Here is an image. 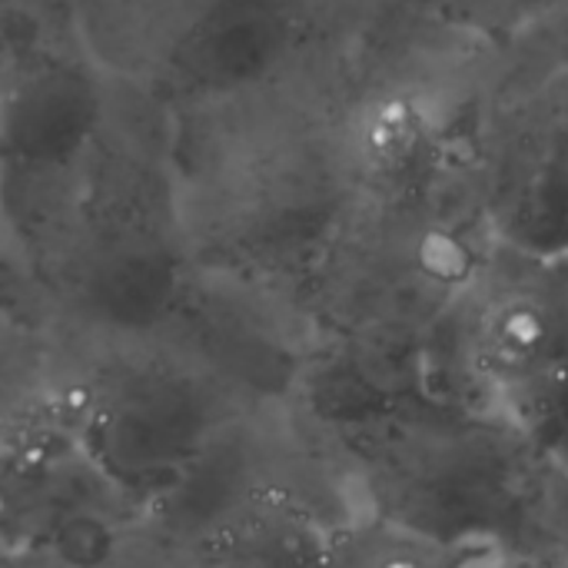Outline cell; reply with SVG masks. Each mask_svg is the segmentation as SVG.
<instances>
[{
  "label": "cell",
  "instance_id": "6da1fadb",
  "mask_svg": "<svg viewBox=\"0 0 568 568\" xmlns=\"http://www.w3.org/2000/svg\"><path fill=\"white\" fill-rule=\"evenodd\" d=\"M316 436L359 513L459 566L568 562V469L496 416L416 393Z\"/></svg>",
  "mask_w": 568,
  "mask_h": 568
},
{
  "label": "cell",
  "instance_id": "7a4b0ae2",
  "mask_svg": "<svg viewBox=\"0 0 568 568\" xmlns=\"http://www.w3.org/2000/svg\"><path fill=\"white\" fill-rule=\"evenodd\" d=\"M57 393L83 453L136 506L153 503L246 416L273 409L176 320L150 333H80Z\"/></svg>",
  "mask_w": 568,
  "mask_h": 568
},
{
  "label": "cell",
  "instance_id": "3957f363",
  "mask_svg": "<svg viewBox=\"0 0 568 568\" xmlns=\"http://www.w3.org/2000/svg\"><path fill=\"white\" fill-rule=\"evenodd\" d=\"M100 67L50 33H10L0 63V223L7 250L53 306L116 123Z\"/></svg>",
  "mask_w": 568,
  "mask_h": 568
},
{
  "label": "cell",
  "instance_id": "277c9868",
  "mask_svg": "<svg viewBox=\"0 0 568 568\" xmlns=\"http://www.w3.org/2000/svg\"><path fill=\"white\" fill-rule=\"evenodd\" d=\"M429 393L496 416L568 469V256L493 236L439 323Z\"/></svg>",
  "mask_w": 568,
  "mask_h": 568
},
{
  "label": "cell",
  "instance_id": "5b68a950",
  "mask_svg": "<svg viewBox=\"0 0 568 568\" xmlns=\"http://www.w3.org/2000/svg\"><path fill=\"white\" fill-rule=\"evenodd\" d=\"M200 280L183 190L163 150L113 123L100 183L53 306L77 333H150L186 306Z\"/></svg>",
  "mask_w": 568,
  "mask_h": 568
},
{
  "label": "cell",
  "instance_id": "8992f818",
  "mask_svg": "<svg viewBox=\"0 0 568 568\" xmlns=\"http://www.w3.org/2000/svg\"><path fill=\"white\" fill-rule=\"evenodd\" d=\"M509 63L456 106L469 186L496 240L568 256V60Z\"/></svg>",
  "mask_w": 568,
  "mask_h": 568
},
{
  "label": "cell",
  "instance_id": "52a82bcc",
  "mask_svg": "<svg viewBox=\"0 0 568 568\" xmlns=\"http://www.w3.org/2000/svg\"><path fill=\"white\" fill-rule=\"evenodd\" d=\"M130 529L136 506L83 453L47 379L0 409V552L100 559Z\"/></svg>",
  "mask_w": 568,
  "mask_h": 568
},
{
  "label": "cell",
  "instance_id": "ba28073f",
  "mask_svg": "<svg viewBox=\"0 0 568 568\" xmlns=\"http://www.w3.org/2000/svg\"><path fill=\"white\" fill-rule=\"evenodd\" d=\"M449 10L493 50L566 13L568 0H453Z\"/></svg>",
  "mask_w": 568,
  "mask_h": 568
},
{
  "label": "cell",
  "instance_id": "9c48e42d",
  "mask_svg": "<svg viewBox=\"0 0 568 568\" xmlns=\"http://www.w3.org/2000/svg\"><path fill=\"white\" fill-rule=\"evenodd\" d=\"M0 63H3V43H0ZM40 313H43V306L37 303L33 290L20 276V270L7 250V236H3V223H0V323L30 333L33 323L40 320Z\"/></svg>",
  "mask_w": 568,
  "mask_h": 568
},
{
  "label": "cell",
  "instance_id": "30bf717a",
  "mask_svg": "<svg viewBox=\"0 0 568 568\" xmlns=\"http://www.w3.org/2000/svg\"><path fill=\"white\" fill-rule=\"evenodd\" d=\"M27 329H17V326H7L0 323V409L7 403H13L20 393H27V376L20 373L17 366V339L23 336Z\"/></svg>",
  "mask_w": 568,
  "mask_h": 568
},
{
  "label": "cell",
  "instance_id": "8fae6325",
  "mask_svg": "<svg viewBox=\"0 0 568 568\" xmlns=\"http://www.w3.org/2000/svg\"><path fill=\"white\" fill-rule=\"evenodd\" d=\"M446 3H453V0H446Z\"/></svg>",
  "mask_w": 568,
  "mask_h": 568
}]
</instances>
